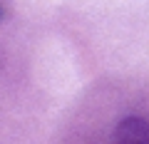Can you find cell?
Returning <instances> with one entry per match:
<instances>
[{"label":"cell","mask_w":149,"mask_h":144,"mask_svg":"<svg viewBox=\"0 0 149 144\" xmlns=\"http://www.w3.org/2000/svg\"><path fill=\"white\" fill-rule=\"evenodd\" d=\"M117 144H149V122L142 117H127L114 129Z\"/></svg>","instance_id":"1"},{"label":"cell","mask_w":149,"mask_h":144,"mask_svg":"<svg viewBox=\"0 0 149 144\" xmlns=\"http://www.w3.org/2000/svg\"><path fill=\"white\" fill-rule=\"evenodd\" d=\"M0 17H3V5H0Z\"/></svg>","instance_id":"2"}]
</instances>
